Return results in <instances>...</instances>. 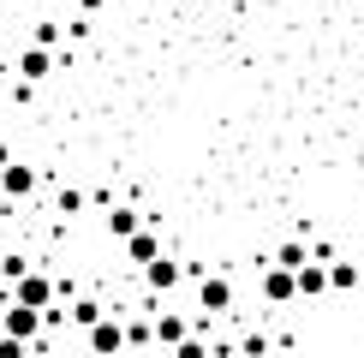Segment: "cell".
I'll return each mask as SVG.
<instances>
[{"mask_svg": "<svg viewBox=\"0 0 364 358\" xmlns=\"http://www.w3.org/2000/svg\"><path fill=\"white\" fill-rule=\"evenodd\" d=\"M12 298H18V305H54V281L48 275H30V268H18V275H12Z\"/></svg>", "mask_w": 364, "mask_h": 358, "instance_id": "obj_1", "label": "cell"}, {"mask_svg": "<svg viewBox=\"0 0 364 358\" xmlns=\"http://www.w3.org/2000/svg\"><path fill=\"white\" fill-rule=\"evenodd\" d=\"M0 328H6V335H18V340H36V335H42V310L12 298V310H0Z\"/></svg>", "mask_w": 364, "mask_h": 358, "instance_id": "obj_2", "label": "cell"}, {"mask_svg": "<svg viewBox=\"0 0 364 358\" xmlns=\"http://www.w3.org/2000/svg\"><path fill=\"white\" fill-rule=\"evenodd\" d=\"M90 352H126V322H114L108 310H102V317L90 322Z\"/></svg>", "mask_w": 364, "mask_h": 358, "instance_id": "obj_3", "label": "cell"}, {"mask_svg": "<svg viewBox=\"0 0 364 358\" xmlns=\"http://www.w3.org/2000/svg\"><path fill=\"white\" fill-rule=\"evenodd\" d=\"M263 298H269V305H293V298H299V287H293V268L269 263V268H263Z\"/></svg>", "mask_w": 364, "mask_h": 358, "instance_id": "obj_4", "label": "cell"}, {"mask_svg": "<svg viewBox=\"0 0 364 358\" xmlns=\"http://www.w3.org/2000/svg\"><path fill=\"white\" fill-rule=\"evenodd\" d=\"M197 305H203L209 317H221V310L233 305V281H227V275H203V287H197Z\"/></svg>", "mask_w": 364, "mask_h": 358, "instance_id": "obj_5", "label": "cell"}, {"mask_svg": "<svg viewBox=\"0 0 364 358\" xmlns=\"http://www.w3.org/2000/svg\"><path fill=\"white\" fill-rule=\"evenodd\" d=\"M0 191H6V197H30V191H36V168H24V161H0Z\"/></svg>", "mask_w": 364, "mask_h": 358, "instance_id": "obj_6", "label": "cell"}, {"mask_svg": "<svg viewBox=\"0 0 364 358\" xmlns=\"http://www.w3.org/2000/svg\"><path fill=\"white\" fill-rule=\"evenodd\" d=\"M48 72H54V48H42V42H36V48L18 54V78H24V84H42Z\"/></svg>", "mask_w": 364, "mask_h": 358, "instance_id": "obj_7", "label": "cell"}, {"mask_svg": "<svg viewBox=\"0 0 364 358\" xmlns=\"http://www.w3.org/2000/svg\"><path fill=\"white\" fill-rule=\"evenodd\" d=\"M186 335L191 328H186V317H173V310H161V317L149 322V340H156V347H179Z\"/></svg>", "mask_w": 364, "mask_h": 358, "instance_id": "obj_8", "label": "cell"}, {"mask_svg": "<svg viewBox=\"0 0 364 358\" xmlns=\"http://www.w3.org/2000/svg\"><path fill=\"white\" fill-rule=\"evenodd\" d=\"M144 281H149V287H156V293H168L173 281H179V263H168V257H161V251H156V257L144 263Z\"/></svg>", "mask_w": 364, "mask_h": 358, "instance_id": "obj_9", "label": "cell"}, {"mask_svg": "<svg viewBox=\"0 0 364 358\" xmlns=\"http://www.w3.org/2000/svg\"><path fill=\"white\" fill-rule=\"evenodd\" d=\"M323 275H328V293H353L358 287V263H323Z\"/></svg>", "mask_w": 364, "mask_h": 358, "instance_id": "obj_10", "label": "cell"}, {"mask_svg": "<svg viewBox=\"0 0 364 358\" xmlns=\"http://www.w3.org/2000/svg\"><path fill=\"white\" fill-rule=\"evenodd\" d=\"M132 227H144V215H138V209H132V203H119V209H108V233H114V239H126Z\"/></svg>", "mask_w": 364, "mask_h": 358, "instance_id": "obj_11", "label": "cell"}, {"mask_svg": "<svg viewBox=\"0 0 364 358\" xmlns=\"http://www.w3.org/2000/svg\"><path fill=\"white\" fill-rule=\"evenodd\" d=\"M305 257H311V251H305V239H287V245L275 251V263H281V268H299Z\"/></svg>", "mask_w": 364, "mask_h": 358, "instance_id": "obj_12", "label": "cell"}, {"mask_svg": "<svg viewBox=\"0 0 364 358\" xmlns=\"http://www.w3.org/2000/svg\"><path fill=\"white\" fill-rule=\"evenodd\" d=\"M96 317H102V305H96V298H78V305H72V322H78V328H90Z\"/></svg>", "mask_w": 364, "mask_h": 358, "instance_id": "obj_13", "label": "cell"}, {"mask_svg": "<svg viewBox=\"0 0 364 358\" xmlns=\"http://www.w3.org/2000/svg\"><path fill=\"white\" fill-rule=\"evenodd\" d=\"M78 209H84V191L66 185V191H60V215H78Z\"/></svg>", "mask_w": 364, "mask_h": 358, "instance_id": "obj_14", "label": "cell"}, {"mask_svg": "<svg viewBox=\"0 0 364 358\" xmlns=\"http://www.w3.org/2000/svg\"><path fill=\"white\" fill-rule=\"evenodd\" d=\"M358 281H364V268H358Z\"/></svg>", "mask_w": 364, "mask_h": 358, "instance_id": "obj_15", "label": "cell"}]
</instances>
